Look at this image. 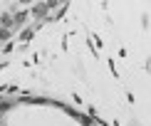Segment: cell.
Here are the masks:
<instances>
[{"label": "cell", "instance_id": "obj_2", "mask_svg": "<svg viewBox=\"0 0 151 126\" xmlns=\"http://www.w3.org/2000/svg\"><path fill=\"white\" fill-rule=\"evenodd\" d=\"M27 17H30V12L27 10H15V12H12V30H20L22 27V25L25 22H27Z\"/></svg>", "mask_w": 151, "mask_h": 126}, {"label": "cell", "instance_id": "obj_1", "mask_svg": "<svg viewBox=\"0 0 151 126\" xmlns=\"http://www.w3.org/2000/svg\"><path fill=\"white\" fill-rule=\"evenodd\" d=\"M27 12L35 17V20H50V15H47L50 10H47V5H45V3H35V5H32V8H30Z\"/></svg>", "mask_w": 151, "mask_h": 126}, {"label": "cell", "instance_id": "obj_5", "mask_svg": "<svg viewBox=\"0 0 151 126\" xmlns=\"http://www.w3.org/2000/svg\"><path fill=\"white\" fill-rule=\"evenodd\" d=\"M32 32H35V27H27V30H25V32L20 35V40H27V37H30V35H32Z\"/></svg>", "mask_w": 151, "mask_h": 126}, {"label": "cell", "instance_id": "obj_3", "mask_svg": "<svg viewBox=\"0 0 151 126\" xmlns=\"http://www.w3.org/2000/svg\"><path fill=\"white\" fill-rule=\"evenodd\" d=\"M0 30H12V15L10 12H0Z\"/></svg>", "mask_w": 151, "mask_h": 126}, {"label": "cell", "instance_id": "obj_4", "mask_svg": "<svg viewBox=\"0 0 151 126\" xmlns=\"http://www.w3.org/2000/svg\"><path fill=\"white\" fill-rule=\"evenodd\" d=\"M12 37V30H0V42H8Z\"/></svg>", "mask_w": 151, "mask_h": 126}]
</instances>
